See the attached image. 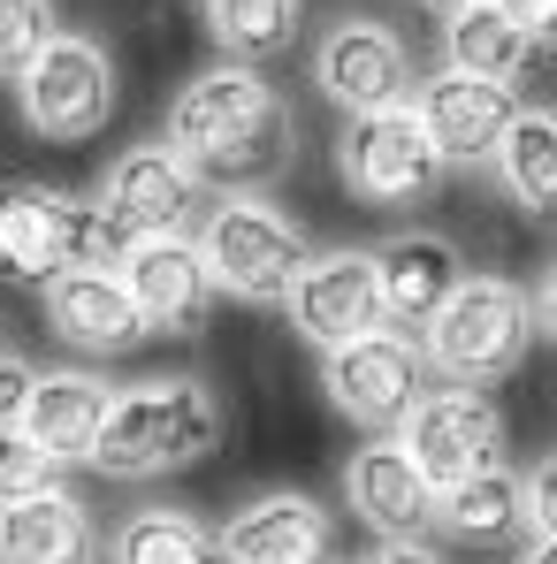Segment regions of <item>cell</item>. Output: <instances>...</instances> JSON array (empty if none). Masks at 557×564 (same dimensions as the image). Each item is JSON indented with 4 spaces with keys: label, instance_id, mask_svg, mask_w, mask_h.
Segmentation results:
<instances>
[{
    "label": "cell",
    "instance_id": "obj_5",
    "mask_svg": "<svg viewBox=\"0 0 557 564\" xmlns=\"http://www.w3.org/2000/svg\"><path fill=\"white\" fill-rule=\"evenodd\" d=\"M527 336H535V297L504 275H465L451 290V305L428 321L420 336V359L459 389H481V381H504L519 359H527Z\"/></svg>",
    "mask_w": 557,
    "mask_h": 564
},
{
    "label": "cell",
    "instance_id": "obj_3",
    "mask_svg": "<svg viewBox=\"0 0 557 564\" xmlns=\"http://www.w3.org/2000/svg\"><path fill=\"white\" fill-rule=\"evenodd\" d=\"M122 245L130 237L107 221L99 198L0 184V282H15V290H46L54 275H77V268H115Z\"/></svg>",
    "mask_w": 557,
    "mask_h": 564
},
{
    "label": "cell",
    "instance_id": "obj_1",
    "mask_svg": "<svg viewBox=\"0 0 557 564\" xmlns=\"http://www.w3.org/2000/svg\"><path fill=\"white\" fill-rule=\"evenodd\" d=\"M169 153H184V169L199 184L253 198L290 169L298 138H290V107L276 99V85L253 62H222V69H199L169 99Z\"/></svg>",
    "mask_w": 557,
    "mask_h": 564
},
{
    "label": "cell",
    "instance_id": "obj_21",
    "mask_svg": "<svg viewBox=\"0 0 557 564\" xmlns=\"http://www.w3.org/2000/svg\"><path fill=\"white\" fill-rule=\"evenodd\" d=\"M443 54H451V69L459 77H489V85H512V77H527L535 69V39L496 8V0H465L451 8V23H443Z\"/></svg>",
    "mask_w": 557,
    "mask_h": 564
},
{
    "label": "cell",
    "instance_id": "obj_27",
    "mask_svg": "<svg viewBox=\"0 0 557 564\" xmlns=\"http://www.w3.org/2000/svg\"><path fill=\"white\" fill-rule=\"evenodd\" d=\"M46 488H62V466L31 443V435H15V427H0V503H23V496H46Z\"/></svg>",
    "mask_w": 557,
    "mask_h": 564
},
{
    "label": "cell",
    "instance_id": "obj_13",
    "mask_svg": "<svg viewBox=\"0 0 557 564\" xmlns=\"http://www.w3.org/2000/svg\"><path fill=\"white\" fill-rule=\"evenodd\" d=\"M367 260H374V290H382V328H397V336H428V321L465 282L459 245L436 237V229H397V237L374 245Z\"/></svg>",
    "mask_w": 557,
    "mask_h": 564
},
{
    "label": "cell",
    "instance_id": "obj_31",
    "mask_svg": "<svg viewBox=\"0 0 557 564\" xmlns=\"http://www.w3.org/2000/svg\"><path fill=\"white\" fill-rule=\"evenodd\" d=\"M360 564H443L428 542H382V550H367Z\"/></svg>",
    "mask_w": 557,
    "mask_h": 564
},
{
    "label": "cell",
    "instance_id": "obj_14",
    "mask_svg": "<svg viewBox=\"0 0 557 564\" xmlns=\"http://www.w3.org/2000/svg\"><path fill=\"white\" fill-rule=\"evenodd\" d=\"M290 328L321 351H344L382 328V290H374V260L367 252H313L306 275L290 282Z\"/></svg>",
    "mask_w": 557,
    "mask_h": 564
},
{
    "label": "cell",
    "instance_id": "obj_20",
    "mask_svg": "<svg viewBox=\"0 0 557 564\" xmlns=\"http://www.w3.org/2000/svg\"><path fill=\"white\" fill-rule=\"evenodd\" d=\"M0 564H93V519L69 488L0 503Z\"/></svg>",
    "mask_w": 557,
    "mask_h": 564
},
{
    "label": "cell",
    "instance_id": "obj_33",
    "mask_svg": "<svg viewBox=\"0 0 557 564\" xmlns=\"http://www.w3.org/2000/svg\"><path fill=\"white\" fill-rule=\"evenodd\" d=\"M519 564H557V542H543V534H535V550H519Z\"/></svg>",
    "mask_w": 557,
    "mask_h": 564
},
{
    "label": "cell",
    "instance_id": "obj_32",
    "mask_svg": "<svg viewBox=\"0 0 557 564\" xmlns=\"http://www.w3.org/2000/svg\"><path fill=\"white\" fill-rule=\"evenodd\" d=\"M535 313H543V328L557 336V268L543 275V290H535Z\"/></svg>",
    "mask_w": 557,
    "mask_h": 564
},
{
    "label": "cell",
    "instance_id": "obj_9",
    "mask_svg": "<svg viewBox=\"0 0 557 564\" xmlns=\"http://www.w3.org/2000/svg\"><path fill=\"white\" fill-rule=\"evenodd\" d=\"M321 381H329V404L352 420V427H374V435H397V420L420 404L428 389V359L413 336L397 328H374L344 351H321Z\"/></svg>",
    "mask_w": 557,
    "mask_h": 564
},
{
    "label": "cell",
    "instance_id": "obj_12",
    "mask_svg": "<svg viewBox=\"0 0 557 564\" xmlns=\"http://www.w3.org/2000/svg\"><path fill=\"white\" fill-rule=\"evenodd\" d=\"M313 85L344 115H382V107H405V93H413V54H405V39L389 23L344 15L313 46Z\"/></svg>",
    "mask_w": 557,
    "mask_h": 564
},
{
    "label": "cell",
    "instance_id": "obj_30",
    "mask_svg": "<svg viewBox=\"0 0 557 564\" xmlns=\"http://www.w3.org/2000/svg\"><path fill=\"white\" fill-rule=\"evenodd\" d=\"M496 8H504L535 46H557V0H496Z\"/></svg>",
    "mask_w": 557,
    "mask_h": 564
},
{
    "label": "cell",
    "instance_id": "obj_19",
    "mask_svg": "<svg viewBox=\"0 0 557 564\" xmlns=\"http://www.w3.org/2000/svg\"><path fill=\"white\" fill-rule=\"evenodd\" d=\"M107 381L85 375V367H62V375H39L31 381V404L15 420V435H31L54 466H93V443L107 427Z\"/></svg>",
    "mask_w": 557,
    "mask_h": 564
},
{
    "label": "cell",
    "instance_id": "obj_22",
    "mask_svg": "<svg viewBox=\"0 0 557 564\" xmlns=\"http://www.w3.org/2000/svg\"><path fill=\"white\" fill-rule=\"evenodd\" d=\"M436 527L443 534H459L473 550H496V542H519L527 534V496H519V473L489 466L459 480V488H443L436 496Z\"/></svg>",
    "mask_w": 557,
    "mask_h": 564
},
{
    "label": "cell",
    "instance_id": "obj_16",
    "mask_svg": "<svg viewBox=\"0 0 557 564\" xmlns=\"http://www.w3.org/2000/svg\"><path fill=\"white\" fill-rule=\"evenodd\" d=\"M39 313H46V328H54L69 351H85V359H115V351L146 344V321H138V305H130V290H122L115 268L54 275L39 290Z\"/></svg>",
    "mask_w": 557,
    "mask_h": 564
},
{
    "label": "cell",
    "instance_id": "obj_10",
    "mask_svg": "<svg viewBox=\"0 0 557 564\" xmlns=\"http://www.w3.org/2000/svg\"><path fill=\"white\" fill-rule=\"evenodd\" d=\"M99 206L122 237H191L199 214H206V184L184 169V153L169 145H130L107 161V184Z\"/></svg>",
    "mask_w": 557,
    "mask_h": 564
},
{
    "label": "cell",
    "instance_id": "obj_7",
    "mask_svg": "<svg viewBox=\"0 0 557 564\" xmlns=\"http://www.w3.org/2000/svg\"><path fill=\"white\" fill-rule=\"evenodd\" d=\"M397 451L443 496V488H459L473 473L504 466V412L489 404V389H459V381L420 389V404L397 420Z\"/></svg>",
    "mask_w": 557,
    "mask_h": 564
},
{
    "label": "cell",
    "instance_id": "obj_24",
    "mask_svg": "<svg viewBox=\"0 0 557 564\" xmlns=\"http://www.w3.org/2000/svg\"><path fill=\"white\" fill-rule=\"evenodd\" d=\"M496 176L527 214H557V115L550 107L512 115V130L496 138Z\"/></svg>",
    "mask_w": 557,
    "mask_h": 564
},
{
    "label": "cell",
    "instance_id": "obj_28",
    "mask_svg": "<svg viewBox=\"0 0 557 564\" xmlns=\"http://www.w3.org/2000/svg\"><path fill=\"white\" fill-rule=\"evenodd\" d=\"M519 496H527V527H535L543 542H557V458H543V466L527 473Z\"/></svg>",
    "mask_w": 557,
    "mask_h": 564
},
{
    "label": "cell",
    "instance_id": "obj_23",
    "mask_svg": "<svg viewBox=\"0 0 557 564\" xmlns=\"http://www.w3.org/2000/svg\"><path fill=\"white\" fill-rule=\"evenodd\" d=\"M107 564H222V542L184 503H146V511H130L115 527Z\"/></svg>",
    "mask_w": 557,
    "mask_h": 564
},
{
    "label": "cell",
    "instance_id": "obj_4",
    "mask_svg": "<svg viewBox=\"0 0 557 564\" xmlns=\"http://www.w3.org/2000/svg\"><path fill=\"white\" fill-rule=\"evenodd\" d=\"M191 245H199L214 290H229L245 305H282L290 282L306 275V260H313L306 229L290 214H276L268 198H206Z\"/></svg>",
    "mask_w": 557,
    "mask_h": 564
},
{
    "label": "cell",
    "instance_id": "obj_25",
    "mask_svg": "<svg viewBox=\"0 0 557 564\" xmlns=\"http://www.w3.org/2000/svg\"><path fill=\"white\" fill-rule=\"evenodd\" d=\"M306 0H206V31L229 62H268L298 39Z\"/></svg>",
    "mask_w": 557,
    "mask_h": 564
},
{
    "label": "cell",
    "instance_id": "obj_2",
    "mask_svg": "<svg viewBox=\"0 0 557 564\" xmlns=\"http://www.w3.org/2000/svg\"><path fill=\"white\" fill-rule=\"evenodd\" d=\"M214 443H222V397L199 375H153L107 397L93 466L107 480H161V473L199 466Z\"/></svg>",
    "mask_w": 557,
    "mask_h": 564
},
{
    "label": "cell",
    "instance_id": "obj_17",
    "mask_svg": "<svg viewBox=\"0 0 557 564\" xmlns=\"http://www.w3.org/2000/svg\"><path fill=\"white\" fill-rule=\"evenodd\" d=\"M222 542V564H329V511L298 488H276V496H253L245 511H229V527H214Z\"/></svg>",
    "mask_w": 557,
    "mask_h": 564
},
{
    "label": "cell",
    "instance_id": "obj_29",
    "mask_svg": "<svg viewBox=\"0 0 557 564\" xmlns=\"http://www.w3.org/2000/svg\"><path fill=\"white\" fill-rule=\"evenodd\" d=\"M31 381H39V367H31V359L0 351V427H15V420H23V404H31Z\"/></svg>",
    "mask_w": 557,
    "mask_h": 564
},
{
    "label": "cell",
    "instance_id": "obj_34",
    "mask_svg": "<svg viewBox=\"0 0 557 564\" xmlns=\"http://www.w3.org/2000/svg\"><path fill=\"white\" fill-rule=\"evenodd\" d=\"M413 8H443V15H451V8H465V0H413Z\"/></svg>",
    "mask_w": 557,
    "mask_h": 564
},
{
    "label": "cell",
    "instance_id": "obj_18",
    "mask_svg": "<svg viewBox=\"0 0 557 564\" xmlns=\"http://www.w3.org/2000/svg\"><path fill=\"white\" fill-rule=\"evenodd\" d=\"M344 496H352V511L367 519L382 542H428V527H436V488H428L420 466L397 451V435H389V443H367V451H352V466H344Z\"/></svg>",
    "mask_w": 557,
    "mask_h": 564
},
{
    "label": "cell",
    "instance_id": "obj_6",
    "mask_svg": "<svg viewBox=\"0 0 557 564\" xmlns=\"http://www.w3.org/2000/svg\"><path fill=\"white\" fill-rule=\"evenodd\" d=\"M15 107L46 145H85L115 115V62L99 54V39L54 31L39 46V62L15 77Z\"/></svg>",
    "mask_w": 557,
    "mask_h": 564
},
{
    "label": "cell",
    "instance_id": "obj_15",
    "mask_svg": "<svg viewBox=\"0 0 557 564\" xmlns=\"http://www.w3.org/2000/svg\"><path fill=\"white\" fill-rule=\"evenodd\" d=\"M413 115H420L428 145L443 153V169H481V161H496V138L512 130L519 99H512V85L443 69V77H428V85L413 93Z\"/></svg>",
    "mask_w": 557,
    "mask_h": 564
},
{
    "label": "cell",
    "instance_id": "obj_8",
    "mask_svg": "<svg viewBox=\"0 0 557 564\" xmlns=\"http://www.w3.org/2000/svg\"><path fill=\"white\" fill-rule=\"evenodd\" d=\"M336 176L352 184L360 206H428L443 191V153L428 145L413 107L352 115L336 138Z\"/></svg>",
    "mask_w": 557,
    "mask_h": 564
},
{
    "label": "cell",
    "instance_id": "obj_26",
    "mask_svg": "<svg viewBox=\"0 0 557 564\" xmlns=\"http://www.w3.org/2000/svg\"><path fill=\"white\" fill-rule=\"evenodd\" d=\"M54 31V0H0V77H23Z\"/></svg>",
    "mask_w": 557,
    "mask_h": 564
},
{
    "label": "cell",
    "instance_id": "obj_11",
    "mask_svg": "<svg viewBox=\"0 0 557 564\" xmlns=\"http://www.w3.org/2000/svg\"><path fill=\"white\" fill-rule=\"evenodd\" d=\"M115 275L130 290L146 336H199L206 313H214V297H222L191 237H130L122 260H115Z\"/></svg>",
    "mask_w": 557,
    "mask_h": 564
}]
</instances>
